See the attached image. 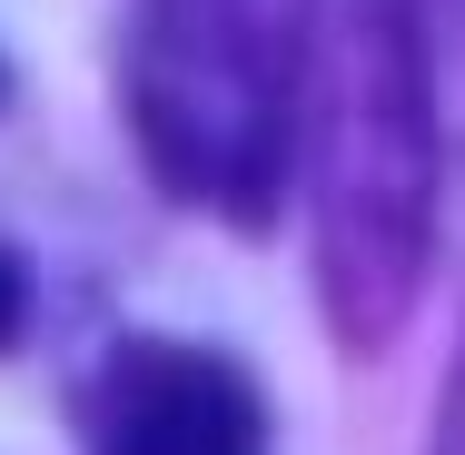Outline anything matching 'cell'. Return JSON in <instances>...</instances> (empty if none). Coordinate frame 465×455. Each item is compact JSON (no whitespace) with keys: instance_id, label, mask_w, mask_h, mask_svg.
<instances>
[{"instance_id":"obj_5","label":"cell","mask_w":465,"mask_h":455,"mask_svg":"<svg viewBox=\"0 0 465 455\" xmlns=\"http://www.w3.org/2000/svg\"><path fill=\"white\" fill-rule=\"evenodd\" d=\"M436 455H465V366H456V396H446V436H436Z\"/></svg>"},{"instance_id":"obj_3","label":"cell","mask_w":465,"mask_h":455,"mask_svg":"<svg viewBox=\"0 0 465 455\" xmlns=\"http://www.w3.org/2000/svg\"><path fill=\"white\" fill-rule=\"evenodd\" d=\"M90 455H268L258 376L188 337H129L109 347L80 396Z\"/></svg>"},{"instance_id":"obj_2","label":"cell","mask_w":465,"mask_h":455,"mask_svg":"<svg viewBox=\"0 0 465 455\" xmlns=\"http://www.w3.org/2000/svg\"><path fill=\"white\" fill-rule=\"evenodd\" d=\"M436 99L406 0H357L317 70V297L347 357H376L426 277Z\"/></svg>"},{"instance_id":"obj_4","label":"cell","mask_w":465,"mask_h":455,"mask_svg":"<svg viewBox=\"0 0 465 455\" xmlns=\"http://www.w3.org/2000/svg\"><path fill=\"white\" fill-rule=\"evenodd\" d=\"M20 317H30V277H20V258L0 248V347L20 337Z\"/></svg>"},{"instance_id":"obj_1","label":"cell","mask_w":465,"mask_h":455,"mask_svg":"<svg viewBox=\"0 0 465 455\" xmlns=\"http://www.w3.org/2000/svg\"><path fill=\"white\" fill-rule=\"evenodd\" d=\"M317 99V0H149L119 50V109L149 179L228 218L268 228Z\"/></svg>"}]
</instances>
